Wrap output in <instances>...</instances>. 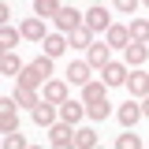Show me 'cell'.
I'll return each mask as SVG.
<instances>
[{"label": "cell", "mask_w": 149, "mask_h": 149, "mask_svg": "<svg viewBox=\"0 0 149 149\" xmlns=\"http://www.w3.org/2000/svg\"><path fill=\"white\" fill-rule=\"evenodd\" d=\"M30 116H34V123L37 127H52L56 123V104H49V101H45V97H41V104H37V108H30Z\"/></svg>", "instance_id": "obj_11"}, {"label": "cell", "mask_w": 149, "mask_h": 149, "mask_svg": "<svg viewBox=\"0 0 149 149\" xmlns=\"http://www.w3.org/2000/svg\"><path fill=\"white\" fill-rule=\"evenodd\" d=\"M15 82H19V86H26V90H37V86H45V82H49V78H41V74H37L34 67H30V63H26V71L19 74Z\"/></svg>", "instance_id": "obj_23"}, {"label": "cell", "mask_w": 149, "mask_h": 149, "mask_svg": "<svg viewBox=\"0 0 149 149\" xmlns=\"http://www.w3.org/2000/svg\"><path fill=\"white\" fill-rule=\"evenodd\" d=\"M86 116H90L93 123H101V119H108V116H112V104H108V101H97V104H86Z\"/></svg>", "instance_id": "obj_25"}, {"label": "cell", "mask_w": 149, "mask_h": 149, "mask_svg": "<svg viewBox=\"0 0 149 149\" xmlns=\"http://www.w3.org/2000/svg\"><path fill=\"white\" fill-rule=\"evenodd\" d=\"M146 112H142V101H134L130 97L127 104H119V112H116V119L123 123V130H130V127H138V119H142Z\"/></svg>", "instance_id": "obj_4"}, {"label": "cell", "mask_w": 149, "mask_h": 149, "mask_svg": "<svg viewBox=\"0 0 149 149\" xmlns=\"http://www.w3.org/2000/svg\"><path fill=\"white\" fill-rule=\"evenodd\" d=\"M116 149H142V138H138L134 130H123V134L116 138Z\"/></svg>", "instance_id": "obj_27"}, {"label": "cell", "mask_w": 149, "mask_h": 149, "mask_svg": "<svg viewBox=\"0 0 149 149\" xmlns=\"http://www.w3.org/2000/svg\"><path fill=\"white\" fill-rule=\"evenodd\" d=\"M67 45H71V49H90L93 45V30H86V26L71 30V34H67Z\"/></svg>", "instance_id": "obj_18"}, {"label": "cell", "mask_w": 149, "mask_h": 149, "mask_svg": "<svg viewBox=\"0 0 149 149\" xmlns=\"http://www.w3.org/2000/svg\"><path fill=\"white\" fill-rule=\"evenodd\" d=\"M4 149H30V146H26V138L15 130V134H4Z\"/></svg>", "instance_id": "obj_29"}, {"label": "cell", "mask_w": 149, "mask_h": 149, "mask_svg": "<svg viewBox=\"0 0 149 149\" xmlns=\"http://www.w3.org/2000/svg\"><path fill=\"white\" fill-rule=\"evenodd\" d=\"M104 90H108L104 82H86V86H82V101H86V104H97V101H108V97H104Z\"/></svg>", "instance_id": "obj_17"}, {"label": "cell", "mask_w": 149, "mask_h": 149, "mask_svg": "<svg viewBox=\"0 0 149 149\" xmlns=\"http://www.w3.org/2000/svg\"><path fill=\"white\" fill-rule=\"evenodd\" d=\"M15 130H19V116H15V108L0 112V134H15Z\"/></svg>", "instance_id": "obj_26"}, {"label": "cell", "mask_w": 149, "mask_h": 149, "mask_svg": "<svg viewBox=\"0 0 149 149\" xmlns=\"http://www.w3.org/2000/svg\"><path fill=\"white\" fill-rule=\"evenodd\" d=\"M82 116H86V101H63V104H60V119L71 123V127L82 119Z\"/></svg>", "instance_id": "obj_12"}, {"label": "cell", "mask_w": 149, "mask_h": 149, "mask_svg": "<svg viewBox=\"0 0 149 149\" xmlns=\"http://www.w3.org/2000/svg\"><path fill=\"white\" fill-rule=\"evenodd\" d=\"M142 112H146V116H149V97H142Z\"/></svg>", "instance_id": "obj_32"}, {"label": "cell", "mask_w": 149, "mask_h": 149, "mask_svg": "<svg viewBox=\"0 0 149 149\" xmlns=\"http://www.w3.org/2000/svg\"><path fill=\"white\" fill-rule=\"evenodd\" d=\"M127 74H130L127 63H116V60H112L108 67L101 71V82H104V86H127Z\"/></svg>", "instance_id": "obj_7"}, {"label": "cell", "mask_w": 149, "mask_h": 149, "mask_svg": "<svg viewBox=\"0 0 149 149\" xmlns=\"http://www.w3.org/2000/svg\"><path fill=\"white\" fill-rule=\"evenodd\" d=\"M127 30H130V41H142V45H149V19H134Z\"/></svg>", "instance_id": "obj_24"}, {"label": "cell", "mask_w": 149, "mask_h": 149, "mask_svg": "<svg viewBox=\"0 0 149 149\" xmlns=\"http://www.w3.org/2000/svg\"><path fill=\"white\" fill-rule=\"evenodd\" d=\"M86 60H90L93 71H104V67L112 63V49H108V41H93L90 49H86Z\"/></svg>", "instance_id": "obj_3"}, {"label": "cell", "mask_w": 149, "mask_h": 149, "mask_svg": "<svg viewBox=\"0 0 149 149\" xmlns=\"http://www.w3.org/2000/svg\"><path fill=\"white\" fill-rule=\"evenodd\" d=\"M49 142H52V146H60V142H74V127L63 123V119L52 123V127H49Z\"/></svg>", "instance_id": "obj_16"}, {"label": "cell", "mask_w": 149, "mask_h": 149, "mask_svg": "<svg viewBox=\"0 0 149 149\" xmlns=\"http://www.w3.org/2000/svg\"><path fill=\"white\" fill-rule=\"evenodd\" d=\"M97 149H104V146H97Z\"/></svg>", "instance_id": "obj_36"}, {"label": "cell", "mask_w": 149, "mask_h": 149, "mask_svg": "<svg viewBox=\"0 0 149 149\" xmlns=\"http://www.w3.org/2000/svg\"><path fill=\"white\" fill-rule=\"evenodd\" d=\"M60 8H63L60 0H34V15H37V19H56Z\"/></svg>", "instance_id": "obj_19"}, {"label": "cell", "mask_w": 149, "mask_h": 149, "mask_svg": "<svg viewBox=\"0 0 149 149\" xmlns=\"http://www.w3.org/2000/svg\"><path fill=\"white\" fill-rule=\"evenodd\" d=\"M15 104H22V108H37V104H41V97H37V90L15 86Z\"/></svg>", "instance_id": "obj_21"}, {"label": "cell", "mask_w": 149, "mask_h": 149, "mask_svg": "<svg viewBox=\"0 0 149 149\" xmlns=\"http://www.w3.org/2000/svg\"><path fill=\"white\" fill-rule=\"evenodd\" d=\"M52 149H78L74 142H60V146H52Z\"/></svg>", "instance_id": "obj_31"}, {"label": "cell", "mask_w": 149, "mask_h": 149, "mask_svg": "<svg viewBox=\"0 0 149 149\" xmlns=\"http://www.w3.org/2000/svg\"><path fill=\"white\" fill-rule=\"evenodd\" d=\"M52 22H56V30H60V34H71V30H78V26H82V11L63 4V8L56 11V19H52Z\"/></svg>", "instance_id": "obj_2"}, {"label": "cell", "mask_w": 149, "mask_h": 149, "mask_svg": "<svg viewBox=\"0 0 149 149\" xmlns=\"http://www.w3.org/2000/svg\"><path fill=\"white\" fill-rule=\"evenodd\" d=\"M30 67H34V71L41 74V78H49V74H52V56H45V52H41V56L34 60V63H30Z\"/></svg>", "instance_id": "obj_28"}, {"label": "cell", "mask_w": 149, "mask_h": 149, "mask_svg": "<svg viewBox=\"0 0 149 149\" xmlns=\"http://www.w3.org/2000/svg\"><path fill=\"white\" fill-rule=\"evenodd\" d=\"M142 4H146V8H149V0H142Z\"/></svg>", "instance_id": "obj_35"}, {"label": "cell", "mask_w": 149, "mask_h": 149, "mask_svg": "<svg viewBox=\"0 0 149 149\" xmlns=\"http://www.w3.org/2000/svg\"><path fill=\"white\" fill-rule=\"evenodd\" d=\"M82 26H86V30H93V34H108L112 15L104 11V4H93L90 11H82Z\"/></svg>", "instance_id": "obj_1"}, {"label": "cell", "mask_w": 149, "mask_h": 149, "mask_svg": "<svg viewBox=\"0 0 149 149\" xmlns=\"http://www.w3.org/2000/svg\"><path fill=\"white\" fill-rule=\"evenodd\" d=\"M127 90H130V97H134V101H142V97H149V74L134 67V71L127 74Z\"/></svg>", "instance_id": "obj_9"}, {"label": "cell", "mask_w": 149, "mask_h": 149, "mask_svg": "<svg viewBox=\"0 0 149 149\" xmlns=\"http://www.w3.org/2000/svg\"><path fill=\"white\" fill-rule=\"evenodd\" d=\"M104 41H108V49H127V45H130V30L119 26V22H112L108 34H104Z\"/></svg>", "instance_id": "obj_13"}, {"label": "cell", "mask_w": 149, "mask_h": 149, "mask_svg": "<svg viewBox=\"0 0 149 149\" xmlns=\"http://www.w3.org/2000/svg\"><path fill=\"white\" fill-rule=\"evenodd\" d=\"M67 86H71L67 78H49V82H45V101H49V104H63V101H71V97H67Z\"/></svg>", "instance_id": "obj_5"}, {"label": "cell", "mask_w": 149, "mask_h": 149, "mask_svg": "<svg viewBox=\"0 0 149 149\" xmlns=\"http://www.w3.org/2000/svg\"><path fill=\"white\" fill-rule=\"evenodd\" d=\"M90 60H71V63H67V82H71V86H86V82H93L90 78Z\"/></svg>", "instance_id": "obj_6"}, {"label": "cell", "mask_w": 149, "mask_h": 149, "mask_svg": "<svg viewBox=\"0 0 149 149\" xmlns=\"http://www.w3.org/2000/svg\"><path fill=\"white\" fill-rule=\"evenodd\" d=\"M19 30H22V37H26V41H37V45L49 37V34H45V19H37V15H30L22 26H19Z\"/></svg>", "instance_id": "obj_10"}, {"label": "cell", "mask_w": 149, "mask_h": 149, "mask_svg": "<svg viewBox=\"0 0 149 149\" xmlns=\"http://www.w3.org/2000/svg\"><path fill=\"white\" fill-rule=\"evenodd\" d=\"M93 4H104V0H93Z\"/></svg>", "instance_id": "obj_34"}, {"label": "cell", "mask_w": 149, "mask_h": 149, "mask_svg": "<svg viewBox=\"0 0 149 149\" xmlns=\"http://www.w3.org/2000/svg\"><path fill=\"white\" fill-rule=\"evenodd\" d=\"M112 4H116V11H123V15H130V11H134V8H138L142 0H112Z\"/></svg>", "instance_id": "obj_30"}, {"label": "cell", "mask_w": 149, "mask_h": 149, "mask_svg": "<svg viewBox=\"0 0 149 149\" xmlns=\"http://www.w3.org/2000/svg\"><path fill=\"white\" fill-rule=\"evenodd\" d=\"M22 71H26V67H22V60H19L15 52H4V56H0V74H8V78H19Z\"/></svg>", "instance_id": "obj_15"}, {"label": "cell", "mask_w": 149, "mask_h": 149, "mask_svg": "<svg viewBox=\"0 0 149 149\" xmlns=\"http://www.w3.org/2000/svg\"><path fill=\"white\" fill-rule=\"evenodd\" d=\"M19 37H22V30H11V26H0V49H4V52H15Z\"/></svg>", "instance_id": "obj_22"}, {"label": "cell", "mask_w": 149, "mask_h": 149, "mask_svg": "<svg viewBox=\"0 0 149 149\" xmlns=\"http://www.w3.org/2000/svg\"><path fill=\"white\" fill-rule=\"evenodd\" d=\"M146 60H149V45H142V41H130L127 49H123V63H127L130 71H134V67H142Z\"/></svg>", "instance_id": "obj_8"}, {"label": "cell", "mask_w": 149, "mask_h": 149, "mask_svg": "<svg viewBox=\"0 0 149 149\" xmlns=\"http://www.w3.org/2000/svg\"><path fill=\"white\" fill-rule=\"evenodd\" d=\"M30 149H45V146H30Z\"/></svg>", "instance_id": "obj_33"}, {"label": "cell", "mask_w": 149, "mask_h": 149, "mask_svg": "<svg viewBox=\"0 0 149 149\" xmlns=\"http://www.w3.org/2000/svg\"><path fill=\"white\" fill-rule=\"evenodd\" d=\"M41 45H45V56H52V60H56V56H63L67 49H71V45H67V34H49Z\"/></svg>", "instance_id": "obj_14"}, {"label": "cell", "mask_w": 149, "mask_h": 149, "mask_svg": "<svg viewBox=\"0 0 149 149\" xmlns=\"http://www.w3.org/2000/svg\"><path fill=\"white\" fill-rule=\"evenodd\" d=\"M74 146L78 149H97V130L93 127H78L74 130Z\"/></svg>", "instance_id": "obj_20"}]
</instances>
